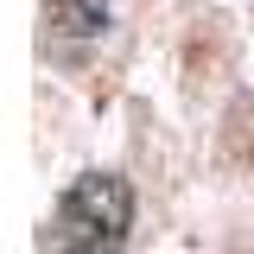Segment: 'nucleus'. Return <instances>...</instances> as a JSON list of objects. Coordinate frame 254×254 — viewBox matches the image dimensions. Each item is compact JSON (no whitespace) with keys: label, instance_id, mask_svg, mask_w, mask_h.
Listing matches in <instances>:
<instances>
[{"label":"nucleus","instance_id":"1","mask_svg":"<svg viewBox=\"0 0 254 254\" xmlns=\"http://www.w3.org/2000/svg\"><path fill=\"white\" fill-rule=\"evenodd\" d=\"M133 222V197H127L121 178L95 172V178H76L58 203V222H51V242L58 248H115Z\"/></svg>","mask_w":254,"mask_h":254}]
</instances>
